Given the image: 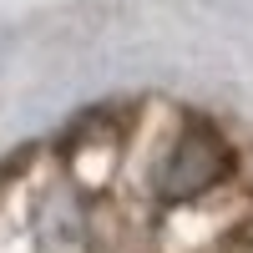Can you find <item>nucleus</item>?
<instances>
[{
  "label": "nucleus",
  "instance_id": "nucleus-1",
  "mask_svg": "<svg viewBox=\"0 0 253 253\" xmlns=\"http://www.w3.org/2000/svg\"><path fill=\"white\" fill-rule=\"evenodd\" d=\"M228 167H233L228 142L208 122H187L172 142V152H167V162H162V172H157V187H162V198L187 203V198L208 193V187H218L228 177Z\"/></svg>",
  "mask_w": 253,
  "mask_h": 253
}]
</instances>
